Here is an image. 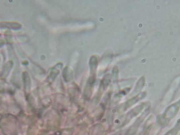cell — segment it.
<instances>
[{
    "label": "cell",
    "mask_w": 180,
    "mask_h": 135,
    "mask_svg": "<svg viewBox=\"0 0 180 135\" xmlns=\"http://www.w3.org/2000/svg\"><path fill=\"white\" fill-rule=\"evenodd\" d=\"M1 26L3 28H7L13 29H19L21 27V25L19 23L13 22L1 23Z\"/></svg>",
    "instance_id": "obj_1"
}]
</instances>
